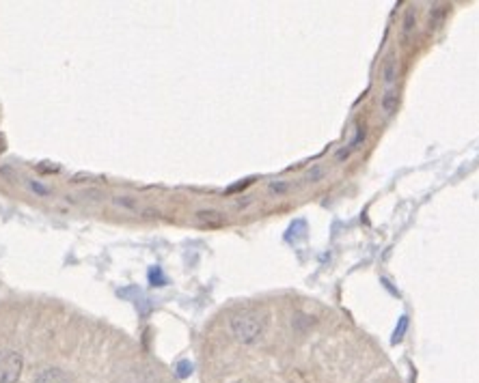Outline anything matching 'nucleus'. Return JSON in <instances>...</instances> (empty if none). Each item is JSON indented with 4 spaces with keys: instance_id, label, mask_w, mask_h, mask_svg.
<instances>
[{
    "instance_id": "obj_5",
    "label": "nucleus",
    "mask_w": 479,
    "mask_h": 383,
    "mask_svg": "<svg viewBox=\"0 0 479 383\" xmlns=\"http://www.w3.org/2000/svg\"><path fill=\"white\" fill-rule=\"evenodd\" d=\"M197 220L201 224H207V226H221L225 222V215L221 211H199Z\"/></svg>"
},
{
    "instance_id": "obj_7",
    "label": "nucleus",
    "mask_w": 479,
    "mask_h": 383,
    "mask_svg": "<svg viewBox=\"0 0 479 383\" xmlns=\"http://www.w3.org/2000/svg\"><path fill=\"white\" fill-rule=\"evenodd\" d=\"M395 82H397V61L391 57L387 61V65H384V85H387V89L395 87Z\"/></svg>"
},
{
    "instance_id": "obj_2",
    "label": "nucleus",
    "mask_w": 479,
    "mask_h": 383,
    "mask_svg": "<svg viewBox=\"0 0 479 383\" xmlns=\"http://www.w3.org/2000/svg\"><path fill=\"white\" fill-rule=\"evenodd\" d=\"M24 360L18 351H0V383H15L22 375Z\"/></svg>"
},
{
    "instance_id": "obj_9",
    "label": "nucleus",
    "mask_w": 479,
    "mask_h": 383,
    "mask_svg": "<svg viewBox=\"0 0 479 383\" xmlns=\"http://www.w3.org/2000/svg\"><path fill=\"white\" fill-rule=\"evenodd\" d=\"M190 373H193V364H190V362H186V360H183V362L177 364V375H179L181 379H186Z\"/></svg>"
},
{
    "instance_id": "obj_4",
    "label": "nucleus",
    "mask_w": 479,
    "mask_h": 383,
    "mask_svg": "<svg viewBox=\"0 0 479 383\" xmlns=\"http://www.w3.org/2000/svg\"><path fill=\"white\" fill-rule=\"evenodd\" d=\"M397 103H399V91H397V87L387 89V93L382 97V113L384 115H393L397 110Z\"/></svg>"
},
{
    "instance_id": "obj_6",
    "label": "nucleus",
    "mask_w": 479,
    "mask_h": 383,
    "mask_svg": "<svg viewBox=\"0 0 479 383\" xmlns=\"http://www.w3.org/2000/svg\"><path fill=\"white\" fill-rule=\"evenodd\" d=\"M363 140H365V127L361 125V127L356 129V136H354V138H352V140L348 143V147H345V149H343V151H341V153L337 155V159H345V157H348V155H350V153H352L354 149H359V145H361Z\"/></svg>"
},
{
    "instance_id": "obj_8",
    "label": "nucleus",
    "mask_w": 479,
    "mask_h": 383,
    "mask_svg": "<svg viewBox=\"0 0 479 383\" xmlns=\"http://www.w3.org/2000/svg\"><path fill=\"white\" fill-rule=\"evenodd\" d=\"M417 22H415V11L412 9H408L406 11V17H404V33L410 37L412 33H415V29H417V26H415Z\"/></svg>"
},
{
    "instance_id": "obj_3",
    "label": "nucleus",
    "mask_w": 479,
    "mask_h": 383,
    "mask_svg": "<svg viewBox=\"0 0 479 383\" xmlns=\"http://www.w3.org/2000/svg\"><path fill=\"white\" fill-rule=\"evenodd\" d=\"M35 383H71V379L61 368H46L37 375Z\"/></svg>"
},
{
    "instance_id": "obj_1",
    "label": "nucleus",
    "mask_w": 479,
    "mask_h": 383,
    "mask_svg": "<svg viewBox=\"0 0 479 383\" xmlns=\"http://www.w3.org/2000/svg\"><path fill=\"white\" fill-rule=\"evenodd\" d=\"M261 330V321L253 315H237L231 319V332L240 342H255Z\"/></svg>"
},
{
    "instance_id": "obj_10",
    "label": "nucleus",
    "mask_w": 479,
    "mask_h": 383,
    "mask_svg": "<svg viewBox=\"0 0 479 383\" xmlns=\"http://www.w3.org/2000/svg\"><path fill=\"white\" fill-rule=\"evenodd\" d=\"M31 187H33L35 192H39V194H46V192H48V189H46L43 185H39V183H31Z\"/></svg>"
}]
</instances>
